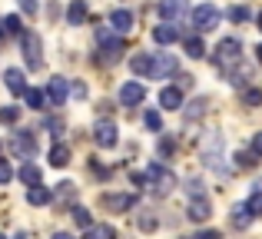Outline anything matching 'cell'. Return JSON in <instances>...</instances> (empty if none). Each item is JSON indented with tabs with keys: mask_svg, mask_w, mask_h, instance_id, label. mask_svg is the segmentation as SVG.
<instances>
[{
	"mask_svg": "<svg viewBox=\"0 0 262 239\" xmlns=\"http://www.w3.org/2000/svg\"><path fill=\"white\" fill-rule=\"evenodd\" d=\"M160 149H163V156H169V153H173V140H169V136H163Z\"/></svg>",
	"mask_w": 262,
	"mask_h": 239,
	"instance_id": "obj_44",
	"label": "cell"
},
{
	"mask_svg": "<svg viewBox=\"0 0 262 239\" xmlns=\"http://www.w3.org/2000/svg\"><path fill=\"white\" fill-rule=\"evenodd\" d=\"M96 44L103 47V57H100V63L113 67L116 60H120V53H123V40L113 33V27H100V30H96Z\"/></svg>",
	"mask_w": 262,
	"mask_h": 239,
	"instance_id": "obj_3",
	"label": "cell"
},
{
	"mask_svg": "<svg viewBox=\"0 0 262 239\" xmlns=\"http://www.w3.org/2000/svg\"><path fill=\"white\" fill-rule=\"evenodd\" d=\"M146 180H149V189H153L156 196H169L176 189V173L166 169V166H160V163H149Z\"/></svg>",
	"mask_w": 262,
	"mask_h": 239,
	"instance_id": "obj_2",
	"label": "cell"
},
{
	"mask_svg": "<svg viewBox=\"0 0 262 239\" xmlns=\"http://www.w3.org/2000/svg\"><path fill=\"white\" fill-rule=\"evenodd\" d=\"M256 57H259V60H262V44H259V47H256Z\"/></svg>",
	"mask_w": 262,
	"mask_h": 239,
	"instance_id": "obj_47",
	"label": "cell"
},
{
	"mask_svg": "<svg viewBox=\"0 0 262 239\" xmlns=\"http://www.w3.org/2000/svg\"><path fill=\"white\" fill-rule=\"evenodd\" d=\"M189 196H206V189H203V183H199V180L189 183Z\"/></svg>",
	"mask_w": 262,
	"mask_h": 239,
	"instance_id": "obj_41",
	"label": "cell"
},
{
	"mask_svg": "<svg viewBox=\"0 0 262 239\" xmlns=\"http://www.w3.org/2000/svg\"><path fill=\"white\" fill-rule=\"evenodd\" d=\"M252 153H256L259 160H262V133H256V136H252Z\"/></svg>",
	"mask_w": 262,
	"mask_h": 239,
	"instance_id": "obj_43",
	"label": "cell"
},
{
	"mask_svg": "<svg viewBox=\"0 0 262 239\" xmlns=\"http://www.w3.org/2000/svg\"><path fill=\"white\" fill-rule=\"evenodd\" d=\"M10 149L20 156V160H30V156L37 153V140H33L30 129H20V133L10 136Z\"/></svg>",
	"mask_w": 262,
	"mask_h": 239,
	"instance_id": "obj_8",
	"label": "cell"
},
{
	"mask_svg": "<svg viewBox=\"0 0 262 239\" xmlns=\"http://www.w3.org/2000/svg\"><path fill=\"white\" fill-rule=\"evenodd\" d=\"M17 120H20V106H0V123L13 126Z\"/></svg>",
	"mask_w": 262,
	"mask_h": 239,
	"instance_id": "obj_30",
	"label": "cell"
},
{
	"mask_svg": "<svg viewBox=\"0 0 262 239\" xmlns=\"http://www.w3.org/2000/svg\"><path fill=\"white\" fill-rule=\"evenodd\" d=\"M160 106L163 110H179V106H183V90H179V86H163L160 90Z\"/></svg>",
	"mask_w": 262,
	"mask_h": 239,
	"instance_id": "obj_16",
	"label": "cell"
},
{
	"mask_svg": "<svg viewBox=\"0 0 262 239\" xmlns=\"http://www.w3.org/2000/svg\"><path fill=\"white\" fill-rule=\"evenodd\" d=\"M140 226H143V229H153V226H156V216L143 213V216H140Z\"/></svg>",
	"mask_w": 262,
	"mask_h": 239,
	"instance_id": "obj_39",
	"label": "cell"
},
{
	"mask_svg": "<svg viewBox=\"0 0 262 239\" xmlns=\"http://www.w3.org/2000/svg\"><path fill=\"white\" fill-rule=\"evenodd\" d=\"M10 180H13L10 163H7V160H0V186H4V183H10Z\"/></svg>",
	"mask_w": 262,
	"mask_h": 239,
	"instance_id": "obj_38",
	"label": "cell"
},
{
	"mask_svg": "<svg viewBox=\"0 0 262 239\" xmlns=\"http://www.w3.org/2000/svg\"><path fill=\"white\" fill-rule=\"evenodd\" d=\"M143 97H146V90H143V83H136V80H129V83H123V90H120V103L123 106H140L143 103Z\"/></svg>",
	"mask_w": 262,
	"mask_h": 239,
	"instance_id": "obj_10",
	"label": "cell"
},
{
	"mask_svg": "<svg viewBox=\"0 0 262 239\" xmlns=\"http://www.w3.org/2000/svg\"><path fill=\"white\" fill-rule=\"evenodd\" d=\"M146 126L153 129V133H163V117H160L156 110H149V113H146Z\"/></svg>",
	"mask_w": 262,
	"mask_h": 239,
	"instance_id": "obj_35",
	"label": "cell"
},
{
	"mask_svg": "<svg viewBox=\"0 0 262 239\" xmlns=\"http://www.w3.org/2000/svg\"><path fill=\"white\" fill-rule=\"evenodd\" d=\"M223 160V133H209L203 140V163L206 166H219Z\"/></svg>",
	"mask_w": 262,
	"mask_h": 239,
	"instance_id": "obj_9",
	"label": "cell"
},
{
	"mask_svg": "<svg viewBox=\"0 0 262 239\" xmlns=\"http://www.w3.org/2000/svg\"><path fill=\"white\" fill-rule=\"evenodd\" d=\"M70 93H73L77 100H83V97H86V83H73V86H70Z\"/></svg>",
	"mask_w": 262,
	"mask_h": 239,
	"instance_id": "obj_40",
	"label": "cell"
},
{
	"mask_svg": "<svg viewBox=\"0 0 262 239\" xmlns=\"http://www.w3.org/2000/svg\"><path fill=\"white\" fill-rule=\"evenodd\" d=\"M67 163H70V146H67V143H57V146H50V166L63 169Z\"/></svg>",
	"mask_w": 262,
	"mask_h": 239,
	"instance_id": "obj_21",
	"label": "cell"
},
{
	"mask_svg": "<svg viewBox=\"0 0 262 239\" xmlns=\"http://www.w3.org/2000/svg\"><path fill=\"white\" fill-rule=\"evenodd\" d=\"M229 20H232V24H243V20H249V7H232V10H229Z\"/></svg>",
	"mask_w": 262,
	"mask_h": 239,
	"instance_id": "obj_36",
	"label": "cell"
},
{
	"mask_svg": "<svg viewBox=\"0 0 262 239\" xmlns=\"http://www.w3.org/2000/svg\"><path fill=\"white\" fill-rule=\"evenodd\" d=\"M259 30H262V13H259Z\"/></svg>",
	"mask_w": 262,
	"mask_h": 239,
	"instance_id": "obj_48",
	"label": "cell"
},
{
	"mask_svg": "<svg viewBox=\"0 0 262 239\" xmlns=\"http://www.w3.org/2000/svg\"><path fill=\"white\" fill-rule=\"evenodd\" d=\"M20 10H27L33 17V13H37V0H20Z\"/></svg>",
	"mask_w": 262,
	"mask_h": 239,
	"instance_id": "obj_42",
	"label": "cell"
},
{
	"mask_svg": "<svg viewBox=\"0 0 262 239\" xmlns=\"http://www.w3.org/2000/svg\"><path fill=\"white\" fill-rule=\"evenodd\" d=\"M246 206L252 209V216H262V180L256 183V193L249 196V203H246Z\"/></svg>",
	"mask_w": 262,
	"mask_h": 239,
	"instance_id": "obj_29",
	"label": "cell"
},
{
	"mask_svg": "<svg viewBox=\"0 0 262 239\" xmlns=\"http://www.w3.org/2000/svg\"><path fill=\"white\" fill-rule=\"evenodd\" d=\"M243 103L246 106H259L262 103V90H246L243 93Z\"/></svg>",
	"mask_w": 262,
	"mask_h": 239,
	"instance_id": "obj_37",
	"label": "cell"
},
{
	"mask_svg": "<svg viewBox=\"0 0 262 239\" xmlns=\"http://www.w3.org/2000/svg\"><path fill=\"white\" fill-rule=\"evenodd\" d=\"M4 33H10V37H13V33H24L20 17H13V13H10V17H4Z\"/></svg>",
	"mask_w": 262,
	"mask_h": 239,
	"instance_id": "obj_33",
	"label": "cell"
},
{
	"mask_svg": "<svg viewBox=\"0 0 262 239\" xmlns=\"http://www.w3.org/2000/svg\"><path fill=\"white\" fill-rule=\"evenodd\" d=\"M252 220H256V216H252L249 206H232V226H236V229H246Z\"/></svg>",
	"mask_w": 262,
	"mask_h": 239,
	"instance_id": "obj_24",
	"label": "cell"
},
{
	"mask_svg": "<svg viewBox=\"0 0 262 239\" xmlns=\"http://www.w3.org/2000/svg\"><path fill=\"white\" fill-rule=\"evenodd\" d=\"M176 70H179V63H176L173 53H160V57L153 60V80H166V77H173Z\"/></svg>",
	"mask_w": 262,
	"mask_h": 239,
	"instance_id": "obj_11",
	"label": "cell"
},
{
	"mask_svg": "<svg viewBox=\"0 0 262 239\" xmlns=\"http://www.w3.org/2000/svg\"><path fill=\"white\" fill-rule=\"evenodd\" d=\"M83 239H116V229H113V226H106V223H100V226L83 229Z\"/></svg>",
	"mask_w": 262,
	"mask_h": 239,
	"instance_id": "obj_26",
	"label": "cell"
},
{
	"mask_svg": "<svg viewBox=\"0 0 262 239\" xmlns=\"http://www.w3.org/2000/svg\"><path fill=\"white\" fill-rule=\"evenodd\" d=\"M183 44H186V53H189L192 60H203L206 57V44L196 37V33H189V37H183Z\"/></svg>",
	"mask_w": 262,
	"mask_h": 239,
	"instance_id": "obj_23",
	"label": "cell"
},
{
	"mask_svg": "<svg viewBox=\"0 0 262 239\" xmlns=\"http://www.w3.org/2000/svg\"><path fill=\"white\" fill-rule=\"evenodd\" d=\"M153 40H156L160 47H166V44H176V40H179V30H176L173 24H163V27H156V30H153Z\"/></svg>",
	"mask_w": 262,
	"mask_h": 239,
	"instance_id": "obj_20",
	"label": "cell"
},
{
	"mask_svg": "<svg viewBox=\"0 0 262 239\" xmlns=\"http://www.w3.org/2000/svg\"><path fill=\"white\" fill-rule=\"evenodd\" d=\"M47 100H50L53 106H63V100H67V80L63 77H53L50 83H47Z\"/></svg>",
	"mask_w": 262,
	"mask_h": 239,
	"instance_id": "obj_15",
	"label": "cell"
},
{
	"mask_svg": "<svg viewBox=\"0 0 262 239\" xmlns=\"http://www.w3.org/2000/svg\"><path fill=\"white\" fill-rule=\"evenodd\" d=\"M136 203L133 193H103L100 196V206L106 209V213H129Z\"/></svg>",
	"mask_w": 262,
	"mask_h": 239,
	"instance_id": "obj_7",
	"label": "cell"
},
{
	"mask_svg": "<svg viewBox=\"0 0 262 239\" xmlns=\"http://www.w3.org/2000/svg\"><path fill=\"white\" fill-rule=\"evenodd\" d=\"M256 160H259L256 153H236V166H239V169H249V166H256Z\"/></svg>",
	"mask_w": 262,
	"mask_h": 239,
	"instance_id": "obj_34",
	"label": "cell"
},
{
	"mask_svg": "<svg viewBox=\"0 0 262 239\" xmlns=\"http://www.w3.org/2000/svg\"><path fill=\"white\" fill-rule=\"evenodd\" d=\"M216 24H219V10L212 4H199L196 10H192V27H196L199 33H209Z\"/></svg>",
	"mask_w": 262,
	"mask_h": 239,
	"instance_id": "obj_5",
	"label": "cell"
},
{
	"mask_svg": "<svg viewBox=\"0 0 262 239\" xmlns=\"http://www.w3.org/2000/svg\"><path fill=\"white\" fill-rule=\"evenodd\" d=\"M212 63H216L223 73H229L232 67H239L243 63V40H236V37L219 40L216 50H212Z\"/></svg>",
	"mask_w": 262,
	"mask_h": 239,
	"instance_id": "obj_1",
	"label": "cell"
},
{
	"mask_svg": "<svg viewBox=\"0 0 262 239\" xmlns=\"http://www.w3.org/2000/svg\"><path fill=\"white\" fill-rule=\"evenodd\" d=\"M196 239H223V236H219V233H216V229H203V233H199Z\"/></svg>",
	"mask_w": 262,
	"mask_h": 239,
	"instance_id": "obj_45",
	"label": "cell"
},
{
	"mask_svg": "<svg viewBox=\"0 0 262 239\" xmlns=\"http://www.w3.org/2000/svg\"><path fill=\"white\" fill-rule=\"evenodd\" d=\"M206 113V97H199V100H192L189 103V113H186V120H199Z\"/></svg>",
	"mask_w": 262,
	"mask_h": 239,
	"instance_id": "obj_31",
	"label": "cell"
},
{
	"mask_svg": "<svg viewBox=\"0 0 262 239\" xmlns=\"http://www.w3.org/2000/svg\"><path fill=\"white\" fill-rule=\"evenodd\" d=\"M50 239H73V236H70V233H53Z\"/></svg>",
	"mask_w": 262,
	"mask_h": 239,
	"instance_id": "obj_46",
	"label": "cell"
},
{
	"mask_svg": "<svg viewBox=\"0 0 262 239\" xmlns=\"http://www.w3.org/2000/svg\"><path fill=\"white\" fill-rule=\"evenodd\" d=\"M73 196H77V186L67 180V183H60V189H57V196H53V200H73Z\"/></svg>",
	"mask_w": 262,
	"mask_h": 239,
	"instance_id": "obj_32",
	"label": "cell"
},
{
	"mask_svg": "<svg viewBox=\"0 0 262 239\" xmlns=\"http://www.w3.org/2000/svg\"><path fill=\"white\" fill-rule=\"evenodd\" d=\"M24 100H27V106H30V110H43L47 93H43V90H33V86H30V90L24 93Z\"/></svg>",
	"mask_w": 262,
	"mask_h": 239,
	"instance_id": "obj_27",
	"label": "cell"
},
{
	"mask_svg": "<svg viewBox=\"0 0 262 239\" xmlns=\"http://www.w3.org/2000/svg\"><path fill=\"white\" fill-rule=\"evenodd\" d=\"M186 13V0H160V17L163 20H176Z\"/></svg>",
	"mask_w": 262,
	"mask_h": 239,
	"instance_id": "obj_17",
	"label": "cell"
},
{
	"mask_svg": "<svg viewBox=\"0 0 262 239\" xmlns=\"http://www.w3.org/2000/svg\"><path fill=\"white\" fill-rule=\"evenodd\" d=\"M0 37H4V30H0Z\"/></svg>",
	"mask_w": 262,
	"mask_h": 239,
	"instance_id": "obj_49",
	"label": "cell"
},
{
	"mask_svg": "<svg viewBox=\"0 0 262 239\" xmlns=\"http://www.w3.org/2000/svg\"><path fill=\"white\" fill-rule=\"evenodd\" d=\"M0 239H4V236H0Z\"/></svg>",
	"mask_w": 262,
	"mask_h": 239,
	"instance_id": "obj_50",
	"label": "cell"
},
{
	"mask_svg": "<svg viewBox=\"0 0 262 239\" xmlns=\"http://www.w3.org/2000/svg\"><path fill=\"white\" fill-rule=\"evenodd\" d=\"M186 213H189L192 223H206V220H209V213H212V203L206 200V196H192L189 206H186Z\"/></svg>",
	"mask_w": 262,
	"mask_h": 239,
	"instance_id": "obj_13",
	"label": "cell"
},
{
	"mask_svg": "<svg viewBox=\"0 0 262 239\" xmlns=\"http://www.w3.org/2000/svg\"><path fill=\"white\" fill-rule=\"evenodd\" d=\"M53 200V189H47V186H30L27 189V203H30V206H47V203Z\"/></svg>",
	"mask_w": 262,
	"mask_h": 239,
	"instance_id": "obj_18",
	"label": "cell"
},
{
	"mask_svg": "<svg viewBox=\"0 0 262 239\" xmlns=\"http://www.w3.org/2000/svg\"><path fill=\"white\" fill-rule=\"evenodd\" d=\"M20 183H24V186H37L40 183V166H33V163L27 160L24 166H20Z\"/></svg>",
	"mask_w": 262,
	"mask_h": 239,
	"instance_id": "obj_25",
	"label": "cell"
},
{
	"mask_svg": "<svg viewBox=\"0 0 262 239\" xmlns=\"http://www.w3.org/2000/svg\"><path fill=\"white\" fill-rule=\"evenodd\" d=\"M93 140H96V146H103V149H113L116 143H120V133H116V123H113V120H96V126H93Z\"/></svg>",
	"mask_w": 262,
	"mask_h": 239,
	"instance_id": "obj_6",
	"label": "cell"
},
{
	"mask_svg": "<svg viewBox=\"0 0 262 239\" xmlns=\"http://www.w3.org/2000/svg\"><path fill=\"white\" fill-rule=\"evenodd\" d=\"M20 50H24L27 70H40V67H43V44H40V33H33V30L20 33Z\"/></svg>",
	"mask_w": 262,
	"mask_h": 239,
	"instance_id": "obj_4",
	"label": "cell"
},
{
	"mask_svg": "<svg viewBox=\"0 0 262 239\" xmlns=\"http://www.w3.org/2000/svg\"><path fill=\"white\" fill-rule=\"evenodd\" d=\"M70 216H73V223H77L80 229H90V226H93V220H90V209H83V206H73Z\"/></svg>",
	"mask_w": 262,
	"mask_h": 239,
	"instance_id": "obj_28",
	"label": "cell"
},
{
	"mask_svg": "<svg viewBox=\"0 0 262 239\" xmlns=\"http://www.w3.org/2000/svg\"><path fill=\"white\" fill-rule=\"evenodd\" d=\"M4 83H7V90L13 93V97H24L30 86H27V77H24V70H17V67H10V70H4Z\"/></svg>",
	"mask_w": 262,
	"mask_h": 239,
	"instance_id": "obj_12",
	"label": "cell"
},
{
	"mask_svg": "<svg viewBox=\"0 0 262 239\" xmlns=\"http://www.w3.org/2000/svg\"><path fill=\"white\" fill-rule=\"evenodd\" d=\"M83 20H86V4H83V0H73L70 10H67V24H70V27H80Z\"/></svg>",
	"mask_w": 262,
	"mask_h": 239,
	"instance_id": "obj_22",
	"label": "cell"
},
{
	"mask_svg": "<svg viewBox=\"0 0 262 239\" xmlns=\"http://www.w3.org/2000/svg\"><path fill=\"white\" fill-rule=\"evenodd\" d=\"M133 24H136L133 10H113V13H110V27H113L116 33H129V30H133Z\"/></svg>",
	"mask_w": 262,
	"mask_h": 239,
	"instance_id": "obj_14",
	"label": "cell"
},
{
	"mask_svg": "<svg viewBox=\"0 0 262 239\" xmlns=\"http://www.w3.org/2000/svg\"><path fill=\"white\" fill-rule=\"evenodd\" d=\"M129 67H133L136 77H153V57H149V53H136V57L129 60Z\"/></svg>",
	"mask_w": 262,
	"mask_h": 239,
	"instance_id": "obj_19",
	"label": "cell"
}]
</instances>
